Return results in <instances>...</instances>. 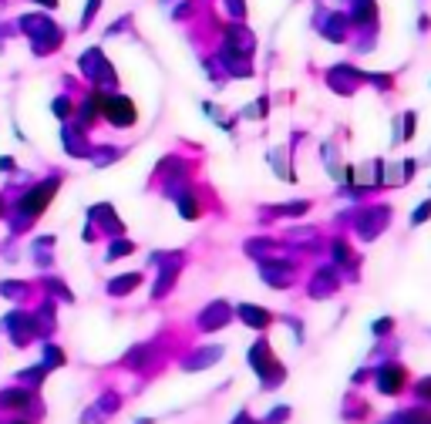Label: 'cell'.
<instances>
[{
	"mask_svg": "<svg viewBox=\"0 0 431 424\" xmlns=\"http://www.w3.org/2000/svg\"><path fill=\"white\" fill-rule=\"evenodd\" d=\"M327 81H330L334 88H340V94H351V88H354L357 81H364V75L357 71L354 64H337V68L327 71Z\"/></svg>",
	"mask_w": 431,
	"mask_h": 424,
	"instance_id": "obj_3",
	"label": "cell"
},
{
	"mask_svg": "<svg viewBox=\"0 0 431 424\" xmlns=\"http://www.w3.org/2000/svg\"><path fill=\"white\" fill-rule=\"evenodd\" d=\"M17 24H20V30H24V34L34 41V51H37V54L54 51V47L61 44V37H64V30L58 27V24H54L47 14H24Z\"/></svg>",
	"mask_w": 431,
	"mask_h": 424,
	"instance_id": "obj_1",
	"label": "cell"
},
{
	"mask_svg": "<svg viewBox=\"0 0 431 424\" xmlns=\"http://www.w3.org/2000/svg\"><path fill=\"white\" fill-rule=\"evenodd\" d=\"M81 71L88 77H94V81H98V77H108V81H111V68H108L105 54H101L98 47H88V51L81 54Z\"/></svg>",
	"mask_w": 431,
	"mask_h": 424,
	"instance_id": "obj_4",
	"label": "cell"
},
{
	"mask_svg": "<svg viewBox=\"0 0 431 424\" xmlns=\"http://www.w3.org/2000/svg\"><path fill=\"white\" fill-rule=\"evenodd\" d=\"M31 4H41L44 11H58V0H31Z\"/></svg>",
	"mask_w": 431,
	"mask_h": 424,
	"instance_id": "obj_9",
	"label": "cell"
},
{
	"mask_svg": "<svg viewBox=\"0 0 431 424\" xmlns=\"http://www.w3.org/2000/svg\"><path fill=\"white\" fill-rule=\"evenodd\" d=\"M54 111H58V115H68V111H71V101H68V98H54Z\"/></svg>",
	"mask_w": 431,
	"mask_h": 424,
	"instance_id": "obj_8",
	"label": "cell"
},
{
	"mask_svg": "<svg viewBox=\"0 0 431 424\" xmlns=\"http://www.w3.org/2000/svg\"><path fill=\"white\" fill-rule=\"evenodd\" d=\"M105 108H108V118L115 121V125H132L135 121V108H132V101L128 98H108L105 101Z\"/></svg>",
	"mask_w": 431,
	"mask_h": 424,
	"instance_id": "obj_5",
	"label": "cell"
},
{
	"mask_svg": "<svg viewBox=\"0 0 431 424\" xmlns=\"http://www.w3.org/2000/svg\"><path fill=\"white\" fill-rule=\"evenodd\" d=\"M98 11H101V0H85V14H81V30L92 27V20L98 17Z\"/></svg>",
	"mask_w": 431,
	"mask_h": 424,
	"instance_id": "obj_6",
	"label": "cell"
},
{
	"mask_svg": "<svg viewBox=\"0 0 431 424\" xmlns=\"http://www.w3.org/2000/svg\"><path fill=\"white\" fill-rule=\"evenodd\" d=\"M347 27H351V20H347L344 11H323L317 17V30L327 41H347Z\"/></svg>",
	"mask_w": 431,
	"mask_h": 424,
	"instance_id": "obj_2",
	"label": "cell"
},
{
	"mask_svg": "<svg viewBox=\"0 0 431 424\" xmlns=\"http://www.w3.org/2000/svg\"><path fill=\"white\" fill-rule=\"evenodd\" d=\"M223 4H226V14H232L236 20L246 17V0H223Z\"/></svg>",
	"mask_w": 431,
	"mask_h": 424,
	"instance_id": "obj_7",
	"label": "cell"
}]
</instances>
